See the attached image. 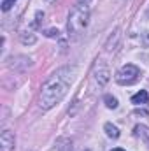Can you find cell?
<instances>
[{
	"label": "cell",
	"instance_id": "obj_16",
	"mask_svg": "<svg viewBox=\"0 0 149 151\" xmlns=\"http://www.w3.org/2000/svg\"><path fill=\"white\" fill-rule=\"evenodd\" d=\"M84 151H90V150H84Z\"/></svg>",
	"mask_w": 149,
	"mask_h": 151
},
{
	"label": "cell",
	"instance_id": "obj_15",
	"mask_svg": "<svg viewBox=\"0 0 149 151\" xmlns=\"http://www.w3.org/2000/svg\"><path fill=\"white\" fill-rule=\"evenodd\" d=\"M111 151H125V150H121V148H116V150H111Z\"/></svg>",
	"mask_w": 149,
	"mask_h": 151
},
{
	"label": "cell",
	"instance_id": "obj_7",
	"mask_svg": "<svg viewBox=\"0 0 149 151\" xmlns=\"http://www.w3.org/2000/svg\"><path fill=\"white\" fill-rule=\"evenodd\" d=\"M135 135L140 137V139L149 146V128L148 127H144V125H137V127H135Z\"/></svg>",
	"mask_w": 149,
	"mask_h": 151
},
{
	"label": "cell",
	"instance_id": "obj_2",
	"mask_svg": "<svg viewBox=\"0 0 149 151\" xmlns=\"http://www.w3.org/2000/svg\"><path fill=\"white\" fill-rule=\"evenodd\" d=\"M90 12H91V0H77L72 5L69 12V21H67L69 37H77L82 34V30L88 27Z\"/></svg>",
	"mask_w": 149,
	"mask_h": 151
},
{
	"label": "cell",
	"instance_id": "obj_10",
	"mask_svg": "<svg viewBox=\"0 0 149 151\" xmlns=\"http://www.w3.org/2000/svg\"><path fill=\"white\" fill-rule=\"evenodd\" d=\"M58 151H72V142L67 141V139H62L60 146H58Z\"/></svg>",
	"mask_w": 149,
	"mask_h": 151
},
{
	"label": "cell",
	"instance_id": "obj_11",
	"mask_svg": "<svg viewBox=\"0 0 149 151\" xmlns=\"http://www.w3.org/2000/svg\"><path fill=\"white\" fill-rule=\"evenodd\" d=\"M21 42H23V44H34V42H35V35H32V34H30V35L23 34V35H21Z\"/></svg>",
	"mask_w": 149,
	"mask_h": 151
},
{
	"label": "cell",
	"instance_id": "obj_1",
	"mask_svg": "<svg viewBox=\"0 0 149 151\" xmlns=\"http://www.w3.org/2000/svg\"><path fill=\"white\" fill-rule=\"evenodd\" d=\"M74 76H75V67H62L51 76L42 84L40 93H39L40 109L47 111V109L54 107L56 104H60L63 100V97L69 93V90L74 83Z\"/></svg>",
	"mask_w": 149,
	"mask_h": 151
},
{
	"label": "cell",
	"instance_id": "obj_8",
	"mask_svg": "<svg viewBox=\"0 0 149 151\" xmlns=\"http://www.w3.org/2000/svg\"><path fill=\"white\" fill-rule=\"evenodd\" d=\"M104 130H105V134L112 137V139H117L119 137V130H117V127H114L112 123H105L104 125Z\"/></svg>",
	"mask_w": 149,
	"mask_h": 151
},
{
	"label": "cell",
	"instance_id": "obj_4",
	"mask_svg": "<svg viewBox=\"0 0 149 151\" xmlns=\"http://www.w3.org/2000/svg\"><path fill=\"white\" fill-rule=\"evenodd\" d=\"M93 83L98 86V88H104L105 84H107V81L111 79V72H109V67L105 65V63H97L95 65V69H93Z\"/></svg>",
	"mask_w": 149,
	"mask_h": 151
},
{
	"label": "cell",
	"instance_id": "obj_3",
	"mask_svg": "<svg viewBox=\"0 0 149 151\" xmlns=\"http://www.w3.org/2000/svg\"><path fill=\"white\" fill-rule=\"evenodd\" d=\"M140 76V69L133 63H126L123 65L117 72H116V81L123 86H128V84H133Z\"/></svg>",
	"mask_w": 149,
	"mask_h": 151
},
{
	"label": "cell",
	"instance_id": "obj_13",
	"mask_svg": "<svg viewBox=\"0 0 149 151\" xmlns=\"http://www.w3.org/2000/svg\"><path fill=\"white\" fill-rule=\"evenodd\" d=\"M46 37H60L58 28H49V30H46Z\"/></svg>",
	"mask_w": 149,
	"mask_h": 151
},
{
	"label": "cell",
	"instance_id": "obj_6",
	"mask_svg": "<svg viewBox=\"0 0 149 151\" xmlns=\"http://www.w3.org/2000/svg\"><path fill=\"white\" fill-rule=\"evenodd\" d=\"M148 102H149V93L146 90H140L132 97V104H135V106H144Z\"/></svg>",
	"mask_w": 149,
	"mask_h": 151
},
{
	"label": "cell",
	"instance_id": "obj_9",
	"mask_svg": "<svg viewBox=\"0 0 149 151\" xmlns=\"http://www.w3.org/2000/svg\"><path fill=\"white\" fill-rule=\"evenodd\" d=\"M105 106L109 107V109H116L117 107V99L116 97H112V95H105Z\"/></svg>",
	"mask_w": 149,
	"mask_h": 151
},
{
	"label": "cell",
	"instance_id": "obj_5",
	"mask_svg": "<svg viewBox=\"0 0 149 151\" xmlns=\"http://www.w3.org/2000/svg\"><path fill=\"white\" fill-rule=\"evenodd\" d=\"M14 150V134L11 130H4L0 134V151H12Z\"/></svg>",
	"mask_w": 149,
	"mask_h": 151
},
{
	"label": "cell",
	"instance_id": "obj_14",
	"mask_svg": "<svg viewBox=\"0 0 149 151\" xmlns=\"http://www.w3.org/2000/svg\"><path fill=\"white\" fill-rule=\"evenodd\" d=\"M142 40H144V44H146V46L149 47V32H146V34H144V37H142Z\"/></svg>",
	"mask_w": 149,
	"mask_h": 151
},
{
	"label": "cell",
	"instance_id": "obj_12",
	"mask_svg": "<svg viewBox=\"0 0 149 151\" xmlns=\"http://www.w3.org/2000/svg\"><path fill=\"white\" fill-rule=\"evenodd\" d=\"M16 0H2V11H9L12 5H14Z\"/></svg>",
	"mask_w": 149,
	"mask_h": 151
}]
</instances>
